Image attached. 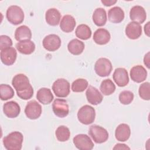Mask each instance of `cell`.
Returning a JSON list of instances; mask_svg holds the SVG:
<instances>
[{
    "instance_id": "cell-26",
    "label": "cell",
    "mask_w": 150,
    "mask_h": 150,
    "mask_svg": "<svg viewBox=\"0 0 150 150\" xmlns=\"http://www.w3.org/2000/svg\"><path fill=\"white\" fill-rule=\"evenodd\" d=\"M93 21L98 26H104L107 22V13L104 8H98L95 9L93 14Z\"/></svg>"
},
{
    "instance_id": "cell-31",
    "label": "cell",
    "mask_w": 150,
    "mask_h": 150,
    "mask_svg": "<svg viewBox=\"0 0 150 150\" xmlns=\"http://www.w3.org/2000/svg\"><path fill=\"white\" fill-rule=\"evenodd\" d=\"M55 135L59 141L65 142L70 138V131L67 127L64 125H60L56 129Z\"/></svg>"
},
{
    "instance_id": "cell-24",
    "label": "cell",
    "mask_w": 150,
    "mask_h": 150,
    "mask_svg": "<svg viewBox=\"0 0 150 150\" xmlns=\"http://www.w3.org/2000/svg\"><path fill=\"white\" fill-rule=\"evenodd\" d=\"M60 19L61 14L56 8H50L46 12V22L51 26L57 25L59 23Z\"/></svg>"
},
{
    "instance_id": "cell-38",
    "label": "cell",
    "mask_w": 150,
    "mask_h": 150,
    "mask_svg": "<svg viewBox=\"0 0 150 150\" xmlns=\"http://www.w3.org/2000/svg\"><path fill=\"white\" fill-rule=\"evenodd\" d=\"M101 2L104 5H105L106 6H110L115 4L117 1H114V0H101Z\"/></svg>"
},
{
    "instance_id": "cell-15",
    "label": "cell",
    "mask_w": 150,
    "mask_h": 150,
    "mask_svg": "<svg viewBox=\"0 0 150 150\" xmlns=\"http://www.w3.org/2000/svg\"><path fill=\"white\" fill-rule=\"evenodd\" d=\"M86 95L88 102L94 105L100 104L103 99L101 93L92 86H89L86 92Z\"/></svg>"
},
{
    "instance_id": "cell-40",
    "label": "cell",
    "mask_w": 150,
    "mask_h": 150,
    "mask_svg": "<svg viewBox=\"0 0 150 150\" xmlns=\"http://www.w3.org/2000/svg\"><path fill=\"white\" fill-rule=\"evenodd\" d=\"M144 32L147 36H149V22H148L144 26Z\"/></svg>"
},
{
    "instance_id": "cell-28",
    "label": "cell",
    "mask_w": 150,
    "mask_h": 150,
    "mask_svg": "<svg viewBox=\"0 0 150 150\" xmlns=\"http://www.w3.org/2000/svg\"><path fill=\"white\" fill-rule=\"evenodd\" d=\"M84 47V43L77 39H72L67 45L69 52L74 55L80 54L83 52Z\"/></svg>"
},
{
    "instance_id": "cell-17",
    "label": "cell",
    "mask_w": 150,
    "mask_h": 150,
    "mask_svg": "<svg viewBox=\"0 0 150 150\" xmlns=\"http://www.w3.org/2000/svg\"><path fill=\"white\" fill-rule=\"evenodd\" d=\"M130 77L132 81L139 83L146 79L147 71L142 66H134L130 70Z\"/></svg>"
},
{
    "instance_id": "cell-22",
    "label": "cell",
    "mask_w": 150,
    "mask_h": 150,
    "mask_svg": "<svg viewBox=\"0 0 150 150\" xmlns=\"http://www.w3.org/2000/svg\"><path fill=\"white\" fill-rule=\"evenodd\" d=\"M76 25L75 19L70 15H64L60 23V28L62 31L66 33L72 32Z\"/></svg>"
},
{
    "instance_id": "cell-21",
    "label": "cell",
    "mask_w": 150,
    "mask_h": 150,
    "mask_svg": "<svg viewBox=\"0 0 150 150\" xmlns=\"http://www.w3.org/2000/svg\"><path fill=\"white\" fill-rule=\"evenodd\" d=\"M124 12L119 6H114L109 9L108 18L109 21L114 23L121 22L124 19Z\"/></svg>"
},
{
    "instance_id": "cell-16",
    "label": "cell",
    "mask_w": 150,
    "mask_h": 150,
    "mask_svg": "<svg viewBox=\"0 0 150 150\" xmlns=\"http://www.w3.org/2000/svg\"><path fill=\"white\" fill-rule=\"evenodd\" d=\"M3 111L7 117L13 118L19 115L21 112V108L16 101H10L4 104Z\"/></svg>"
},
{
    "instance_id": "cell-29",
    "label": "cell",
    "mask_w": 150,
    "mask_h": 150,
    "mask_svg": "<svg viewBox=\"0 0 150 150\" xmlns=\"http://www.w3.org/2000/svg\"><path fill=\"white\" fill-rule=\"evenodd\" d=\"M76 35L77 38L82 40H87L91 36V30L90 27L85 24L79 25L75 31Z\"/></svg>"
},
{
    "instance_id": "cell-9",
    "label": "cell",
    "mask_w": 150,
    "mask_h": 150,
    "mask_svg": "<svg viewBox=\"0 0 150 150\" xmlns=\"http://www.w3.org/2000/svg\"><path fill=\"white\" fill-rule=\"evenodd\" d=\"M52 110L54 114L60 118L66 117L69 112V105L64 99H55L52 104Z\"/></svg>"
},
{
    "instance_id": "cell-11",
    "label": "cell",
    "mask_w": 150,
    "mask_h": 150,
    "mask_svg": "<svg viewBox=\"0 0 150 150\" xmlns=\"http://www.w3.org/2000/svg\"><path fill=\"white\" fill-rule=\"evenodd\" d=\"M61 39L55 34H50L45 36L42 44L43 47L50 52H54L59 49L61 46Z\"/></svg>"
},
{
    "instance_id": "cell-10",
    "label": "cell",
    "mask_w": 150,
    "mask_h": 150,
    "mask_svg": "<svg viewBox=\"0 0 150 150\" xmlns=\"http://www.w3.org/2000/svg\"><path fill=\"white\" fill-rule=\"evenodd\" d=\"M42 106L35 100L29 101L25 108V113L26 117L30 120L38 118L42 114Z\"/></svg>"
},
{
    "instance_id": "cell-37",
    "label": "cell",
    "mask_w": 150,
    "mask_h": 150,
    "mask_svg": "<svg viewBox=\"0 0 150 150\" xmlns=\"http://www.w3.org/2000/svg\"><path fill=\"white\" fill-rule=\"evenodd\" d=\"M113 149H130V148L124 144H117L114 146Z\"/></svg>"
},
{
    "instance_id": "cell-23",
    "label": "cell",
    "mask_w": 150,
    "mask_h": 150,
    "mask_svg": "<svg viewBox=\"0 0 150 150\" xmlns=\"http://www.w3.org/2000/svg\"><path fill=\"white\" fill-rule=\"evenodd\" d=\"M36 98L40 103L46 105L50 104L53 101L54 97L49 88L43 87L38 91Z\"/></svg>"
},
{
    "instance_id": "cell-5",
    "label": "cell",
    "mask_w": 150,
    "mask_h": 150,
    "mask_svg": "<svg viewBox=\"0 0 150 150\" xmlns=\"http://www.w3.org/2000/svg\"><path fill=\"white\" fill-rule=\"evenodd\" d=\"M112 70V66L110 60L105 57L98 59L94 65L96 74L100 77H106L110 74Z\"/></svg>"
},
{
    "instance_id": "cell-14",
    "label": "cell",
    "mask_w": 150,
    "mask_h": 150,
    "mask_svg": "<svg viewBox=\"0 0 150 150\" xmlns=\"http://www.w3.org/2000/svg\"><path fill=\"white\" fill-rule=\"evenodd\" d=\"M131 20L138 23H142L146 18V13L144 8L139 5H135L131 8L129 11Z\"/></svg>"
},
{
    "instance_id": "cell-2",
    "label": "cell",
    "mask_w": 150,
    "mask_h": 150,
    "mask_svg": "<svg viewBox=\"0 0 150 150\" xmlns=\"http://www.w3.org/2000/svg\"><path fill=\"white\" fill-rule=\"evenodd\" d=\"M23 136L19 131L11 132L3 139V144L8 150H20L22 148Z\"/></svg>"
},
{
    "instance_id": "cell-36",
    "label": "cell",
    "mask_w": 150,
    "mask_h": 150,
    "mask_svg": "<svg viewBox=\"0 0 150 150\" xmlns=\"http://www.w3.org/2000/svg\"><path fill=\"white\" fill-rule=\"evenodd\" d=\"M12 45V39L6 35H1L0 36V49L2 50L8 48Z\"/></svg>"
},
{
    "instance_id": "cell-39",
    "label": "cell",
    "mask_w": 150,
    "mask_h": 150,
    "mask_svg": "<svg viewBox=\"0 0 150 150\" xmlns=\"http://www.w3.org/2000/svg\"><path fill=\"white\" fill-rule=\"evenodd\" d=\"M144 63L145 66L149 69V52H148L144 56Z\"/></svg>"
},
{
    "instance_id": "cell-20",
    "label": "cell",
    "mask_w": 150,
    "mask_h": 150,
    "mask_svg": "<svg viewBox=\"0 0 150 150\" xmlns=\"http://www.w3.org/2000/svg\"><path fill=\"white\" fill-rule=\"evenodd\" d=\"M131 135L129 126L127 124H121L115 129V137L118 141L124 142L127 141Z\"/></svg>"
},
{
    "instance_id": "cell-19",
    "label": "cell",
    "mask_w": 150,
    "mask_h": 150,
    "mask_svg": "<svg viewBox=\"0 0 150 150\" xmlns=\"http://www.w3.org/2000/svg\"><path fill=\"white\" fill-rule=\"evenodd\" d=\"M111 38L110 32L105 29L99 28L97 29L93 35L94 42L99 45H104L109 42Z\"/></svg>"
},
{
    "instance_id": "cell-13",
    "label": "cell",
    "mask_w": 150,
    "mask_h": 150,
    "mask_svg": "<svg viewBox=\"0 0 150 150\" xmlns=\"http://www.w3.org/2000/svg\"><path fill=\"white\" fill-rule=\"evenodd\" d=\"M16 50L12 47L1 50V60L5 65L11 66L13 64L16 59Z\"/></svg>"
},
{
    "instance_id": "cell-4",
    "label": "cell",
    "mask_w": 150,
    "mask_h": 150,
    "mask_svg": "<svg viewBox=\"0 0 150 150\" xmlns=\"http://www.w3.org/2000/svg\"><path fill=\"white\" fill-rule=\"evenodd\" d=\"M6 16L8 21L14 25L22 23L25 17L23 10L17 5L10 6L6 11Z\"/></svg>"
},
{
    "instance_id": "cell-34",
    "label": "cell",
    "mask_w": 150,
    "mask_h": 150,
    "mask_svg": "<svg viewBox=\"0 0 150 150\" xmlns=\"http://www.w3.org/2000/svg\"><path fill=\"white\" fill-rule=\"evenodd\" d=\"M139 97L144 100L150 99V84L149 82H145L141 84L138 90Z\"/></svg>"
},
{
    "instance_id": "cell-1",
    "label": "cell",
    "mask_w": 150,
    "mask_h": 150,
    "mask_svg": "<svg viewBox=\"0 0 150 150\" xmlns=\"http://www.w3.org/2000/svg\"><path fill=\"white\" fill-rule=\"evenodd\" d=\"M12 84L16 91L17 96L21 99L27 100L33 95V88L28 77L23 74H18L12 79Z\"/></svg>"
},
{
    "instance_id": "cell-35",
    "label": "cell",
    "mask_w": 150,
    "mask_h": 150,
    "mask_svg": "<svg viewBox=\"0 0 150 150\" xmlns=\"http://www.w3.org/2000/svg\"><path fill=\"white\" fill-rule=\"evenodd\" d=\"M134 99V94L131 91L124 90L120 93L119 95V100L124 105L129 104Z\"/></svg>"
},
{
    "instance_id": "cell-3",
    "label": "cell",
    "mask_w": 150,
    "mask_h": 150,
    "mask_svg": "<svg viewBox=\"0 0 150 150\" xmlns=\"http://www.w3.org/2000/svg\"><path fill=\"white\" fill-rule=\"evenodd\" d=\"M95 109L89 105L82 106L77 112V118L79 121L84 125L92 124L95 120Z\"/></svg>"
},
{
    "instance_id": "cell-30",
    "label": "cell",
    "mask_w": 150,
    "mask_h": 150,
    "mask_svg": "<svg viewBox=\"0 0 150 150\" xmlns=\"http://www.w3.org/2000/svg\"><path fill=\"white\" fill-rule=\"evenodd\" d=\"M100 89L104 95L109 96L115 91V86L111 79H105L102 81Z\"/></svg>"
},
{
    "instance_id": "cell-8",
    "label": "cell",
    "mask_w": 150,
    "mask_h": 150,
    "mask_svg": "<svg viewBox=\"0 0 150 150\" xmlns=\"http://www.w3.org/2000/svg\"><path fill=\"white\" fill-rule=\"evenodd\" d=\"M73 141L75 146L80 150H91L94 147V143L86 134H80L76 135Z\"/></svg>"
},
{
    "instance_id": "cell-32",
    "label": "cell",
    "mask_w": 150,
    "mask_h": 150,
    "mask_svg": "<svg viewBox=\"0 0 150 150\" xmlns=\"http://www.w3.org/2000/svg\"><path fill=\"white\" fill-rule=\"evenodd\" d=\"M14 96V91L12 88L5 84L0 85V97L2 100H7L12 98Z\"/></svg>"
},
{
    "instance_id": "cell-18",
    "label": "cell",
    "mask_w": 150,
    "mask_h": 150,
    "mask_svg": "<svg viewBox=\"0 0 150 150\" xmlns=\"http://www.w3.org/2000/svg\"><path fill=\"white\" fill-rule=\"evenodd\" d=\"M142 34L141 25L135 22H129L125 28V35L127 36L132 40L138 39Z\"/></svg>"
},
{
    "instance_id": "cell-27",
    "label": "cell",
    "mask_w": 150,
    "mask_h": 150,
    "mask_svg": "<svg viewBox=\"0 0 150 150\" xmlns=\"http://www.w3.org/2000/svg\"><path fill=\"white\" fill-rule=\"evenodd\" d=\"M15 38L19 42L30 40L32 38V32L30 29L26 25L19 26L15 30Z\"/></svg>"
},
{
    "instance_id": "cell-33",
    "label": "cell",
    "mask_w": 150,
    "mask_h": 150,
    "mask_svg": "<svg viewBox=\"0 0 150 150\" xmlns=\"http://www.w3.org/2000/svg\"><path fill=\"white\" fill-rule=\"evenodd\" d=\"M88 81L84 79H78L71 84V90L73 92L80 93L84 91L88 87Z\"/></svg>"
},
{
    "instance_id": "cell-12",
    "label": "cell",
    "mask_w": 150,
    "mask_h": 150,
    "mask_svg": "<svg viewBox=\"0 0 150 150\" xmlns=\"http://www.w3.org/2000/svg\"><path fill=\"white\" fill-rule=\"evenodd\" d=\"M113 80L119 87H124L129 83V77L127 70L122 67L117 68L112 75Z\"/></svg>"
},
{
    "instance_id": "cell-25",
    "label": "cell",
    "mask_w": 150,
    "mask_h": 150,
    "mask_svg": "<svg viewBox=\"0 0 150 150\" xmlns=\"http://www.w3.org/2000/svg\"><path fill=\"white\" fill-rule=\"evenodd\" d=\"M17 50L22 54H30L32 53L35 49V45L30 40H26L19 42L16 45Z\"/></svg>"
},
{
    "instance_id": "cell-6",
    "label": "cell",
    "mask_w": 150,
    "mask_h": 150,
    "mask_svg": "<svg viewBox=\"0 0 150 150\" xmlns=\"http://www.w3.org/2000/svg\"><path fill=\"white\" fill-rule=\"evenodd\" d=\"M88 134L97 144L105 142L108 138V131L103 127L97 125H91L89 128Z\"/></svg>"
},
{
    "instance_id": "cell-7",
    "label": "cell",
    "mask_w": 150,
    "mask_h": 150,
    "mask_svg": "<svg viewBox=\"0 0 150 150\" xmlns=\"http://www.w3.org/2000/svg\"><path fill=\"white\" fill-rule=\"evenodd\" d=\"M52 90L58 97H66L70 93V83L64 79H58L52 85Z\"/></svg>"
}]
</instances>
